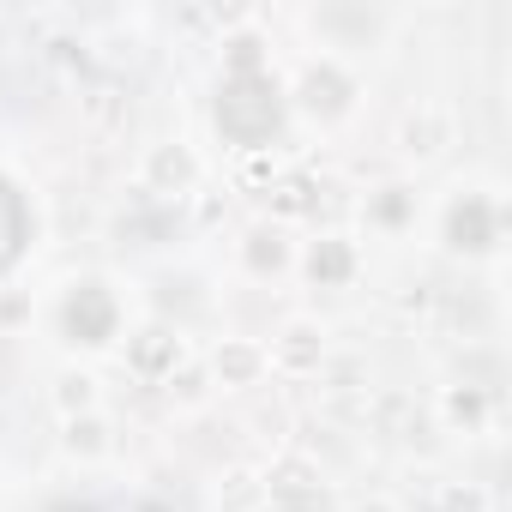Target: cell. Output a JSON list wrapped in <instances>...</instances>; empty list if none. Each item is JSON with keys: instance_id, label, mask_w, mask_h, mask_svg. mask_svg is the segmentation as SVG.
I'll list each match as a JSON object with an SVG mask.
<instances>
[{"instance_id": "obj_6", "label": "cell", "mask_w": 512, "mask_h": 512, "mask_svg": "<svg viewBox=\"0 0 512 512\" xmlns=\"http://www.w3.org/2000/svg\"><path fill=\"white\" fill-rule=\"evenodd\" d=\"M61 446H67V458H79V464H103V458L115 452V434H109L103 410H91V416H67V422H61Z\"/></svg>"}, {"instance_id": "obj_7", "label": "cell", "mask_w": 512, "mask_h": 512, "mask_svg": "<svg viewBox=\"0 0 512 512\" xmlns=\"http://www.w3.org/2000/svg\"><path fill=\"white\" fill-rule=\"evenodd\" d=\"M217 512H266V482L253 470H229L217 482Z\"/></svg>"}, {"instance_id": "obj_3", "label": "cell", "mask_w": 512, "mask_h": 512, "mask_svg": "<svg viewBox=\"0 0 512 512\" xmlns=\"http://www.w3.org/2000/svg\"><path fill=\"white\" fill-rule=\"evenodd\" d=\"M199 187V157H193V145H181V139H169V145H151V157H145V193H193Z\"/></svg>"}, {"instance_id": "obj_13", "label": "cell", "mask_w": 512, "mask_h": 512, "mask_svg": "<svg viewBox=\"0 0 512 512\" xmlns=\"http://www.w3.org/2000/svg\"><path fill=\"white\" fill-rule=\"evenodd\" d=\"M350 512H398L392 500H362V506H350Z\"/></svg>"}, {"instance_id": "obj_2", "label": "cell", "mask_w": 512, "mask_h": 512, "mask_svg": "<svg viewBox=\"0 0 512 512\" xmlns=\"http://www.w3.org/2000/svg\"><path fill=\"white\" fill-rule=\"evenodd\" d=\"M446 145H452V115H446L440 103H416V109L398 121V151H404V157L428 163V157H440Z\"/></svg>"}, {"instance_id": "obj_9", "label": "cell", "mask_w": 512, "mask_h": 512, "mask_svg": "<svg viewBox=\"0 0 512 512\" xmlns=\"http://www.w3.org/2000/svg\"><path fill=\"white\" fill-rule=\"evenodd\" d=\"M308 272H314L320 284H344V278L356 272V253H350V241H338V235L314 241V253H308Z\"/></svg>"}, {"instance_id": "obj_4", "label": "cell", "mask_w": 512, "mask_h": 512, "mask_svg": "<svg viewBox=\"0 0 512 512\" xmlns=\"http://www.w3.org/2000/svg\"><path fill=\"white\" fill-rule=\"evenodd\" d=\"M181 338L175 332H163V326H151V332H139L133 338V350H127V362H133V374L139 380H175V368H181Z\"/></svg>"}, {"instance_id": "obj_10", "label": "cell", "mask_w": 512, "mask_h": 512, "mask_svg": "<svg viewBox=\"0 0 512 512\" xmlns=\"http://www.w3.org/2000/svg\"><path fill=\"white\" fill-rule=\"evenodd\" d=\"M55 404H61V422H67V416H91V410H97V380L67 368V374L55 380Z\"/></svg>"}, {"instance_id": "obj_8", "label": "cell", "mask_w": 512, "mask_h": 512, "mask_svg": "<svg viewBox=\"0 0 512 512\" xmlns=\"http://www.w3.org/2000/svg\"><path fill=\"white\" fill-rule=\"evenodd\" d=\"M440 410H446V422H452V428L482 434V422H488V392H482V386H452V392L440 398Z\"/></svg>"}, {"instance_id": "obj_1", "label": "cell", "mask_w": 512, "mask_h": 512, "mask_svg": "<svg viewBox=\"0 0 512 512\" xmlns=\"http://www.w3.org/2000/svg\"><path fill=\"white\" fill-rule=\"evenodd\" d=\"M266 368H278V374H290V380H308V374H320V368H326V332H320L314 320H290V326L272 338V350H266Z\"/></svg>"}, {"instance_id": "obj_12", "label": "cell", "mask_w": 512, "mask_h": 512, "mask_svg": "<svg viewBox=\"0 0 512 512\" xmlns=\"http://www.w3.org/2000/svg\"><path fill=\"white\" fill-rule=\"evenodd\" d=\"M247 260L260 266V272H266V266L278 272V266H284V241H278V229H260V235H253V247H247Z\"/></svg>"}, {"instance_id": "obj_14", "label": "cell", "mask_w": 512, "mask_h": 512, "mask_svg": "<svg viewBox=\"0 0 512 512\" xmlns=\"http://www.w3.org/2000/svg\"><path fill=\"white\" fill-rule=\"evenodd\" d=\"M139 512H175V506H163V500H139Z\"/></svg>"}, {"instance_id": "obj_5", "label": "cell", "mask_w": 512, "mask_h": 512, "mask_svg": "<svg viewBox=\"0 0 512 512\" xmlns=\"http://www.w3.org/2000/svg\"><path fill=\"white\" fill-rule=\"evenodd\" d=\"M211 374L223 386H260L272 368H266V350L260 344H247V338H223V350L211 356Z\"/></svg>"}, {"instance_id": "obj_11", "label": "cell", "mask_w": 512, "mask_h": 512, "mask_svg": "<svg viewBox=\"0 0 512 512\" xmlns=\"http://www.w3.org/2000/svg\"><path fill=\"white\" fill-rule=\"evenodd\" d=\"M434 512H488V494H482L476 482H446Z\"/></svg>"}]
</instances>
